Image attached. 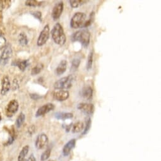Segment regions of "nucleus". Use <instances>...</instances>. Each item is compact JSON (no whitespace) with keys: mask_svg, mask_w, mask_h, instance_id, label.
<instances>
[{"mask_svg":"<svg viewBox=\"0 0 161 161\" xmlns=\"http://www.w3.org/2000/svg\"><path fill=\"white\" fill-rule=\"evenodd\" d=\"M69 3L72 8H78L87 3V2L83 0H77V1H69Z\"/></svg>","mask_w":161,"mask_h":161,"instance_id":"nucleus-25","label":"nucleus"},{"mask_svg":"<svg viewBox=\"0 0 161 161\" xmlns=\"http://www.w3.org/2000/svg\"><path fill=\"white\" fill-rule=\"evenodd\" d=\"M43 68H44V66H43V64H37L36 67H34L33 68H32V72H31V74L32 75H36L39 74L42 71Z\"/></svg>","mask_w":161,"mask_h":161,"instance_id":"nucleus-22","label":"nucleus"},{"mask_svg":"<svg viewBox=\"0 0 161 161\" xmlns=\"http://www.w3.org/2000/svg\"><path fill=\"white\" fill-rule=\"evenodd\" d=\"M77 108L83 113L88 115L92 114L94 111V106L92 104L80 103L77 106Z\"/></svg>","mask_w":161,"mask_h":161,"instance_id":"nucleus-11","label":"nucleus"},{"mask_svg":"<svg viewBox=\"0 0 161 161\" xmlns=\"http://www.w3.org/2000/svg\"><path fill=\"white\" fill-rule=\"evenodd\" d=\"M67 61L66 60H63L60 62L59 65L56 69V74L58 76H60L65 72L67 68Z\"/></svg>","mask_w":161,"mask_h":161,"instance_id":"nucleus-16","label":"nucleus"},{"mask_svg":"<svg viewBox=\"0 0 161 161\" xmlns=\"http://www.w3.org/2000/svg\"><path fill=\"white\" fill-rule=\"evenodd\" d=\"M15 65L17 66L20 70L24 71L27 68V67L29 65V61L28 60L18 61L16 62Z\"/></svg>","mask_w":161,"mask_h":161,"instance_id":"nucleus-18","label":"nucleus"},{"mask_svg":"<svg viewBox=\"0 0 161 161\" xmlns=\"http://www.w3.org/2000/svg\"><path fill=\"white\" fill-rule=\"evenodd\" d=\"M32 15L34 16V17L37 18L38 20H39L40 21H42V14L40 12H32Z\"/></svg>","mask_w":161,"mask_h":161,"instance_id":"nucleus-32","label":"nucleus"},{"mask_svg":"<svg viewBox=\"0 0 161 161\" xmlns=\"http://www.w3.org/2000/svg\"><path fill=\"white\" fill-rule=\"evenodd\" d=\"M19 44L22 46H26L28 44V39L27 36L24 33H20L18 36Z\"/></svg>","mask_w":161,"mask_h":161,"instance_id":"nucleus-23","label":"nucleus"},{"mask_svg":"<svg viewBox=\"0 0 161 161\" xmlns=\"http://www.w3.org/2000/svg\"><path fill=\"white\" fill-rule=\"evenodd\" d=\"M73 80L74 78L72 75H68L67 77H63L54 83V87L55 89L59 90L68 89L72 87Z\"/></svg>","mask_w":161,"mask_h":161,"instance_id":"nucleus-4","label":"nucleus"},{"mask_svg":"<svg viewBox=\"0 0 161 161\" xmlns=\"http://www.w3.org/2000/svg\"><path fill=\"white\" fill-rule=\"evenodd\" d=\"M43 3V2L38 1V0H28V1L25 2V5L28 7H36L41 6Z\"/></svg>","mask_w":161,"mask_h":161,"instance_id":"nucleus-21","label":"nucleus"},{"mask_svg":"<svg viewBox=\"0 0 161 161\" xmlns=\"http://www.w3.org/2000/svg\"><path fill=\"white\" fill-rule=\"evenodd\" d=\"M80 63V59H74L72 61V68H71V70L72 71H75L77 70V69L78 68L79 65Z\"/></svg>","mask_w":161,"mask_h":161,"instance_id":"nucleus-28","label":"nucleus"},{"mask_svg":"<svg viewBox=\"0 0 161 161\" xmlns=\"http://www.w3.org/2000/svg\"><path fill=\"white\" fill-rule=\"evenodd\" d=\"M92 94L93 90L90 87H85L83 88L80 92V95L87 100H90L92 99Z\"/></svg>","mask_w":161,"mask_h":161,"instance_id":"nucleus-15","label":"nucleus"},{"mask_svg":"<svg viewBox=\"0 0 161 161\" xmlns=\"http://www.w3.org/2000/svg\"><path fill=\"white\" fill-rule=\"evenodd\" d=\"M18 103L16 100H12L8 104L6 108V112H7V115L8 117H11L13 115H14L18 111Z\"/></svg>","mask_w":161,"mask_h":161,"instance_id":"nucleus-7","label":"nucleus"},{"mask_svg":"<svg viewBox=\"0 0 161 161\" xmlns=\"http://www.w3.org/2000/svg\"><path fill=\"white\" fill-rule=\"evenodd\" d=\"M11 85L9 78L7 76L3 77L2 80V88L1 90V93L2 95H5L10 89Z\"/></svg>","mask_w":161,"mask_h":161,"instance_id":"nucleus-14","label":"nucleus"},{"mask_svg":"<svg viewBox=\"0 0 161 161\" xmlns=\"http://www.w3.org/2000/svg\"><path fill=\"white\" fill-rule=\"evenodd\" d=\"M93 63V51H90L88 56V60L87 63V70H90L92 67Z\"/></svg>","mask_w":161,"mask_h":161,"instance_id":"nucleus-27","label":"nucleus"},{"mask_svg":"<svg viewBox=\"0 0 161 161\" xmlns=\"http://www.w3.org/2000/svg\"><path fill=\"white\" fill-rule=\"evenodd\" d=\"M51 35L52 38L56 44L59 46H63L65 44L67 41L66 36L64 34L63 27L60 23H57L53 27L51 31Z\"/></svg>","mask_w":161,"mask_h":161,"instance_id":"nucleus-2","label":"nucleus"},{"mask_svg":"<svg viewBox=\"0 0 161 161\" xmlns=\"http://www.w3.org/2000/svg\"><path fill=\"white\" fill-rule=\"evenodd\" d=\"M49 139L46 135L43 133L38 135L36 140V147L38 149H43L48 144Z\"/></svg>","mask_w":161,"mask_h":161,"instance_id":"nucleus-8","label":"nucleus"},{"mask_svg":"<svg viewBox=\"0 0 161 161\" xmlns=\"http://www.w3.org/2000/svg\"><path fill=\"white\" fill-rule=\"evenodd\" d=\"M12 55V49L10 45L5 47L3 51L1 56H0V64L2 66H5L8 63L10 58Z\"/></svg>","mask_w":161,"mask_h":161,"instance_id":"nucleus-5","label":"nucleus"},{"mask_svg":"<svg viewBox=\"0 0 161 161\" xmlns=\"http://www.w3.org/2000/svg\"><path fill=\"white\" fill-rule=\"evenodd\" d=\"M6 43H7L6 39L1 34H0V49L6 46Z\"/></svg>","mask_w":161,"mask_h":161,"instance_id":"nucleus-30","label":"nucleus"},{"mask_svg":"<svg viewBox=\"0 0 161 161\" xmlns=\"http://www.w3.org/2000/svg\"><path fill=\"white\" fill-rule=\"evenodd\" d=\"M83 128H84L83 123L81 121H78V122L76 123L75 124H74V125L73 126L72 132L75 133H79L82 130H83Z\"/></svg>","mask_w":161,"mask_h":161,"instance_id":"nucleus-20","label":"nucleus"},{"mask_svg":"<svg viewBox=\"0 0 161 161\" xmlns=\"http://www.w3.org/2000/svg\"><path fill=\"white\" fill-rule=\"evenodd\" d=\"M29 150V147L28 145H26L25 147H23V148L22 149L21 152L19 153L18 157V161H23L25 159V157H26V155H27L28 152Z\"/></svg>","mask_w":161,"mask_h":161,"instance_id":"nucleus-19","label":"nucleus"},{"mask_svg":"<svg viewBox=\"0 0 161 161\" xmlns=\"http://www.w3.org/2000/svg\"><path fill=\"white\" fill-rule=\"evenodd\" d=\"M27 161H36V159L34 157V155L33 154H32L28 158V160Z\"/></svg>","mask_w":161,"mask_h":161,"instance_id":"nucleus-34","label":"nucleus"},{"mask_svg":"<svg viewBox=\"0 0 161 161\" xmlns=\"http://www.w3.org/2000/svg\"><path fill=\"white\" fill-rule=\"evenodd\" d=\"M23 161H25V160H23Z\"/></svg>","mask_w":161,"mask_h":161,"instance_id":"nucleus-37","label":"nucleus"},{"mask_svg":"<svg viewBox=\"0 0 161 161\" xmlns=\"http://www.w3.org/2000/svg\"><path fill=\"white\" fill-rule=\"evenodd\" d=\"M1 120H2V114L0 113V121H1Z\"/></svg>","mask_w":161,"mask_h":161,"instance_id":"nucleus-35","label":"nucleus"},{"mask_svg":"<svg viewBox=\"0 0 161 161\" xmlns=\"http://www.w3.org/2000/svg\"><path fill=\"white\" fill-rule=\"evenodd\" d=\"M91 22V15L89 19H87V17L85 13L82 12H77L72 18L70 25L73 28H84L90 25Z\"/></svg>","mask_w":161,"mask_h":161,"instance_id":"nucleus-1","label":"nucleus"},{"mask_svg":"<svg viewBox=\"0 0 161 161\" xmlns=\"http://www.w3.org/2000/svg\"><path fill=\"white\" fill-rule=\"evenodd\" d=\"M90 34L87 29H82L77 31L73 34L72 40L73 41L80 42L82 45L87 48L88 46L90 43Z\"/></svg>","mask_w":161,"mask_h":161,"instance_id":"nucleus-3","label":"nucleus"},{"mask_svg":"<svg viewBox=\"0 0 161 161\" xmlns=\"http://www.w3.org/2000/svg\"><path fill=\"white\" fill-rule=\"evenodd\" d=\"M54 109V104H53L51 103H48V104H44V106H43L39 108V109L38 110V111L36 114V116L39 117V116H43V115L48 113L51 111H53Z\"/></svg>","mask_w":161,"mask_h":161,"instance_id":"nucleus-10","label":"nucleus"},{"mask_svg":"<svg viewBox=\"0 0 161 161\" xmlns=\"http://www.w3.org/2000/svg\"><path fill=\"white\" fill-rule=\"evenodd\" d=\"M30 96L33 100H38L42 98L41 96L39 95L38 94H36V93H32V94H30Z\"/></svg>","mask_w":161,"mask_h":161,"instance_id":"nucleus-33","label":"nucleus"},{"mask_svg":"<svg viewBox=\"0 0 161 161\" xmlns=\"http://www.w3.org/2000/svg\"><path fill=\"white\" fill-rule=\"evenodd\" d=\"M75 144H76L75 139H72L65 144V145L64 146L63 148V154L64 155V156H67L70 154L71 150L75 147Z\"/></svg>","mask_w":161,"mask_h":161,"instance_id":"nucleus-13","label":"nucleus"},{"mask_svg":"<svg viewBox=\"0 0 161 161\" xmlns=\"http://www.w3.org/2000/svg\"><path fill=\"white\" fill-rule=\"evenodd\" d=\"M55 117L58 119H72L73 117V114L71 113H56L55 114Z\"/></svg>","mask_w":161,"mask_h":161,"instance_id":"nucleus-17","label":"nucleus"},{"mask_svg":"<svg viewBox=\"0 0 161 161\" xmlns=\"http://www.w3.org/2000/svg\"><path fill=\"white\" fill-rule=\"evenodd\" d=\"M25 119V116L23 113H20L16 120V126L17 128L21 127Z\"/></svg>","mask_w":161,"mask_h":161,"instance_id":"nucleus-24","label":"nucleus"},{"mask_svg":"<svg viewBox=\"0 0 161 161\" xmlns=\"http://www.w3.org/2000/svg\"><path fill=\"white\" fill-rule=\"evenodd\" d=\"M91 124H92L91 119H90V118H88V119L87 120V121H86L85 127V128H84V130H83V133H82V135H85V134H87V133L88 132V131H89V130H90V127H91Z\"/></svg>","mask_w":161,"mask_h":161,"instance_id":"nucleus-29","label":"nucleus"},{"mask_svg":"<svg viewBox=\"0 0 161 161\" xmlns=\"http://www.w3.org/2000/svg\"><path fill=\"white\" fill-rule=\"evenodd\" d=\"M53 98L56 101H64L69 98V92L67 90H59L54 93Z\"/></svg>","mask_w":161,"mask_h":161,"instance_id":"nucleus-12","label":"nucleus"},{"mask_svg":"<svg viewBox=\"0 0 161 161\" xmlns=\"http://www.w3.org/2000/svg\"><path fill=\"white\" fill-rule=\"evenodd\" d=\"M9 1H3V0H0V12H2L6 7L7 3H8Z\"/></svg>","mask_w":161,"mask_h":161,"instance_id":"nucleus-31","label":"nucleus"},{"mask_svg":"<svg viewBox=\"0 0 161 161\" xmlns=\"http://www.w3.org/2000/svg\"><path fill=\"white\" fill-rule=\"evenodd\" d=\"M51 148L50 147L48 148L41 155V161H46V160H48L49 158V157H50L51 155Z\"/></svg>","mask_w":161,"mask_h":161,"instance_id":"nucleus-26","label":"nucleus"},{"mask_svg":"<svg viewBox=\"0 0 161 161\" xmlns=\"http://www.w3.org/2000/svg\"><path fill=\"white\" fill-rule=\"evenodd\" d=\"M63 8H64V5L63 2H59L54 5L51 14L52 17L54 20H58L61 17L63 11Z\"/></svg>","mask_w":161,"mask_h":161,"instance_id":"nucleus-9","label":"nucleus"},{"mask_svg":"<svg viewBox=\"0 0 161 161\" xmlns=\"http://www.w3.org/2000/svg\"><path fill=\"white\" fill-rule=\"evenodd\" d=\"M48 161H53V160H48Z\"/></svg>","mask_w":161,"mask_h":161,"instance_id":"nucleus-36","label":"nucleus"},{"mask_svg":"<svg viewBox=\"0 0 161 161\" xmlns=\"http://www.w3.org/2000/svg\"><path fill=\"white\" fill-rule=\"evenodd\" d=\"M49 32L50 28L48 25H46L44 26V28L41 31V34L39 36L38 40V46H42L44 45L49 38Z\"/></svg>","mask_w":161,"mask_h":161,"instance_id":"nucleus-6","label":"nucleus"}]
</instances>
